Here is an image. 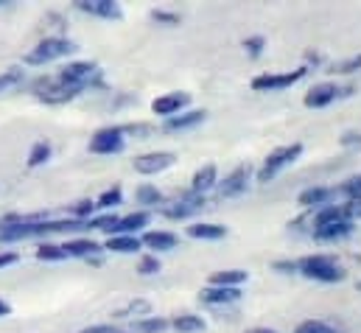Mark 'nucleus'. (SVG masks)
<instances>
[{"instance_id":"1a4fd4ad","label":"nucleus","mask_w":361,"mask_h":333,"mask_svg":"<svg viewBox=\"0 0 361 333\" xmlns=\"http://www.w3.org/2000/svg\"><path fill=\"white\" fill-rule=\"evenodd\" d=\"M207 207V202H204V196H196V193H188V196H180L177 202H166L163 207H160V213L166 216V219H171V222H180V219H190V216H196V213H202Z\"/></svg>"},{"instance_id":"aec40b11","label":"nucleus","mask_w":361,"mask_h":333,"mask_svg":"<svg viewBox=\"0 0 361 333\" xmlns=\"http://www.w3.org/2000/svg\"><path fill=\"white\" fill-rule=\"evenodd\" d=\"M140 244L154 252H171V250H177L180 238H177L174 233H169V230H149V233H143Z\"/></svg>"},{"instance_id":"473e14b6","label":"nucleus","mask_w":361,"mask_h":333,"mask_svg":"<svg viewBox=\"0 0 361 333\" xmlns=\"http://www.w3.org/2000/svg\"><path fill=\"white\" fill-rule=\"evenodd\" d=\"M118 219H121V216H115V213L92 216L90 222H87V230H101V233H112V227L118 224Z\"/></svg>"},{"instance_id":"ea45409f","label":"nucleus","mask_w":361,"mask_h":333,"mask_svg":"<svg viewBox=\"0 0 361 333\" xmlns=\"http://www.w3.org/2000/svg\"><path fill=\"white\" fill-rule=\"evenodd\" d=\"M123 129V135H135L137 140H149L152 135H154V129L149 126V123H126V126H121Z\"/></svg>"},{"instance_id":"09e8293b","label":"nucleus","mask_w":361,"mask_h":333,"mask_svg":"<svg viewBox=\"0 0 361 333\" xmlns=\"http://www.w3.org/2000/svg\"><path fill=\"white\" fill-rule=\"evenodd\" d=\"M247 333H277L274 328H252V331H247Z\"/></svg>"},{"instance_id":"c85d7f7f","label":"nucleus","mask_w":361,"mask_h":333,"mask_svg":"<svg viewBox=\"0 0 361 333\" xmlns=\"http://www.w3.org/2000/svg\"><path fill=\"white\" fill-rule=\"evenodd\" d=\"M294 333H345L342 325H334V322H328V320H305V322H300Z\"/></svg>"},{"instance_id":"2f4dec72","label":"nucleus","mask_w":361,"mask_h":333,"mask_svg":"<svg viewBox=\"0 0 361 333\" xmlns=\"http://www.w3.org/2000/svg\"><path fill=\"white\" fill-rule=\"evenodd\" d=\"M68 213H71V219H76V222H90L92 213H95V202H90V199L76 202V205L68 207Z\"/></svg>"},{"instance_id":"dca6fc26","label":"nucleus","mask_w":361,"mask_h":333,"mask_svg":"<svg viewBox=\"0 0 361 333\" xmlns=\"http://www.w3.org/2000/svg\"><path fill=\"white\" fill-rule=\"evenodd\" d=\"M76 8L90 17H104V20H121L123 14L115 0H76Z\"/></svg>"},{"instance_id":"a19ab883","label":"nucleus","mask_w":361,"mask_h":333,"mask_svg":"<svg viewBox=\"0 0 361 333\" xmlns=\"http://www.w3.org/2000/svg\"><path fill=\"white\" fill-rule=\"evenodd\" d=\"M334 71H336V73H342V76H348V73H359L361 71V54L350 56V59H345V62H339Z\"/></svg>"},{"instance_id":"9b49d317","label":"nucleus","mask_w":361,"mask_h":333,"mask_svg":"<svg viewBox=\"0 0 361 333\" xmlns=\"http://www.w3.org/2000/svg\"><path fill=\"white\" fill-rule=\"evenodd\" d=\"M177 163V155L174 152H149V155H140L135 157V171L143 174V176H154V174H163Z\"/></svg>"},{"instance_id":"cd10ccee","label":"nucleus","mask_w":361,"mask_h":333,"mask_svg":"<svg viewBox=\"0 0 361 333\" xmlns=\"http://www.w3.org/2000/svg\"><path fill=\"white\" fill-rule=\"evenodd\" d=\"M166 328H171V320H166V317H146V320L132 322L135 333H163Z\"/></svg>"},{"instance_id":"c756f323","label":"nucleus","mask_w":361,"mask_h":333,"mask_svg":"<svg viewBox=\"0 0 361 333\" xmlns=\"http://www.w3.org/2000/svg\"><path fill=\"white\" fill-rule=\"evenodd\" d=\"M51 155H54L51 143H48V140H37V143L31 146V152H28V168L45 166V163L51 160Z\"/></svg>"},{"instance_id":"e433bc0d","label":"nucleus","mask_w":361,"mask_h":333,"mask_svg":"<svg viewBox=\"0 0 361 333\" xmlns=\"http://www.w3.org/2000/svg\"><path fill=\"white\" fill-rule=\"evenodd\" d=\"M23 79H25V73H23L20 68H8V71H3V73H0V92L8 90V87L23 84Z\"/></svg>"},{"instance_id":"37998d69","label":"nucleus","mask_w":361,"mask_h":333,"mask_svg":"<svg viewBox=\"0 0 361 333\" xmlns=\"http://www.w3.org/2000/svg\"><path fill=\"white\" fill-rule=\"evenodd\" d=\"M274 272H280V274H300V266H297V260H274Z\"/></svg>"},{"instance_id":"79ce46f5","label":"nucleus","mask_w":361,"mask_h":333,"mask_svg":"<svg viewBox=\"0 0 361 333\" xmlns=\"http://www.w3.org/2000/svg\"><path fill=\"white\" fill-rule=\"evenodd\" d=\"M339 143H342L345 149H361V132H356V129H348V132L339 138Z\"/></svg>"},{"instance_id":"de8ad7c7","label":"nucleus","mask_w":361,"mask_h":333,"mask_svg":"<svg viewBox=\"0 0 361 333\" xmlns=\"http://www.w3.org/2000/svg\"><path fill=\"white\" fill-rule=\"evenodd\" d=\"M8 314H11V305H8L6 300H0V320H3V317H8Z\"/></svg>"},{"instance_id":"49530a36","label":"nucleus","mask_w":361,"mask_h":333,"mask_svg":"<svg viewBox=\"0 0 361 333\" xmlns=\"http://www.w3.org/2000/svg\"><path fill=\"white\" fill-rule=\"evenodd\" d=\"M82 333H118L115 325H92V328H85Z\"/></svg>"},{"instance_id":"4468645a","label":"nucleus","mask_w":361,"mask_h":333,"mask_svg":"<svg viewBox=\"0 0 361 333\" xmlns=\"http://www.w3.org/2000/svg\"><path fill=\"white\" fill-rule=\"evenodd\" d=\"M188 104H190V95L177 90V92H166V95L154 98V101H152V112H154V115H163V118H174V115L185 112Z\"/></svg>"},{"instance_id":"5701e85b","label":"nucleus","mask_w":361,"mask_h":333,"mask_svg":"<svg viewBox=\"0 0 361 333\" xmlns=\"http://www.w3.org/2000/svg\"><path fill=\"white\" fill-rule=\"evenodd\" d=\"M250 280V272L244 269H221L210 274V286H224V289H241Z\"/></svg>"},{"instance_id":"f704fd0d","label":"nucleus","mask_w":361,"mask_h":333,"mask_svg":"<svg viewBox=\"0 0 361 333\" xmlns=\"http://www.w3.org/2000/svg\"><path fill=\"white\" fill-rule=\"evenodd\" d=\"M336 193H339V196H345V199H356V196H361V174L359 176L345 179L342 185H336Z\"/></svg>"},{"instance_id":"20e7f679","label":"nucleus","mask_w":361,"mask_h":333,"mask_svg":"<svg viewBox=\"0 0 361 333\" xmlns=\"http://www.w3.org/2000/svg\"><path fill=\"white\" fill-rule=\"evenodd\" d=\"M56 82L79 90H90L92 84H101V68L95 62H71L56 73Z\"/></svg>"},{"instance_id":"a878e982","label":"nucleus","mask_w":361,"mask_h":333,"mask_svg":"<svg viewBox=\"0 0 361 333\" xmlns=\"http://www.w3.org/2000/svg\"><path fill=\"white\" fill-rule=\"evenodd\" d=\"M135 199H137V205H143V207H163L166 205V196L154 188V185H140L137 190H135Z\"/></svg>"},{"instance_id":"0eeeda50","label":"nucleus","mask_w":361,"mask_h":333,"mask_svg":"<svg viewBox=\"0 0 361 333\" xmlns=\"http://www.w3.org/2000/svg\"><path fill=\"white\" fill-rule=\"evenodd\" d=\"M34 92H37V98H39L42 104H68V101L79 98L85 90L59 84L56 82V76H54V79H39V82L34 84Z\"/></svg>"},{"instance_id":"c03bdc74","label":"nucleus","mask_w":361,"mask_h":333,"mask_svg":"<svg viewBox=\"0 0 361 333\" xmlns=\"http://www.w3.org/2000/svg\"><path fill=\"white\" fill-rule=\"evenodd\" d=\"M345 205H348L350 222H356V219H361V196H356V199H345Z\"/></svg>"},{"instance_id":"7ed1b4c3","label":"nucleus","mask_w":361,"mask_h":333,"mask_svg":"<svg viewBox=\"0 0 361 333\" xmlns=\"http://www.w3.org/2000/svg\"><path fill=\"white\" fill-rule=\"evenodd\" d=\"M302 157V143H291V146H280V149H274L269 157L264 160V166L258 168V174H255V179L261 182V185H267L271 182L283 168L294 166L297 160Z\"/></svg>"},{"instance_id":"a211bd4d","label":"nucleus","mask_w":361,"mask_h":333,"mask_svg":"<svg viewBox=\"0 0 361 333\" xmlns=\"http://www.w3.org/2000/svg\"><path fill=\"white\" fill-rule=\"evenodd\" d=\"M204 118H207V112H204V109H188V112H180V115H174V118H166L163 129H166V132H185V129H196V126H202V123H204Z\"/></svg>"},{"instance_id":"4be33fe9","label":"nucleus","mask_w":361,"mask_h":333,"mask_svg":"<svg viewBox=\"0 0 361 333\" xmlns=\"http://www.w3.org/2000/svg\"><path fill=\"white\" fill-rule=\"evenodd\" d=\"M185 233L196 241H221V238H227V227L224 224H210V222H196Z\"/></svg>"},{"instance_id":"9d476101","label":"nucleus","mask_w":361,"mask_h":333,"mask_svg":"<svg viewBox=\"0 0 361 333\" xmlns=\"http://www.w3.org/2000/svg\"><path fill=\"white\" fill-rule=\"evenodd\" d=\"M250 176H252V168L250 166L233 168V171H230L224 179H219V185H216L219 199H233V196L247 193V188H250Z\"/></svg>"},{"instance_id":"6e6552de","label":"nucleus","mask_w":361,"mask_h":333,"mask_svg":"<svg viewBox=\"0 0 361 333\" xmlns=\"http://www.w3.org/2000/svg\"><path fill=\"white\" fill-rule=\"evenodd\" d=\"M126 149V135L121 126H104L90 138L92 155H121Z\"/></svg>"},{"instance_id":"f3484780","label":"nucleus","mask_w":361,"mask_h":333,"mask_svg":"<svg viewBox=\"0 0 361 333\" xmlns=\"http://www.w3.org/2000/svg\"><path fill=\"white\" fill-rule=\"evenodd\" d=\"M149 222H152V213H149V210H135V213L118 219V224L112 227L109 236H135V233H140L143 227H149Z\"/></svg>"},{"instance_id":"6ab92c4d","label":"nucleus","mask_w":361,"mask_h":333,"mask_svg":"<svg viewBox=\"0 0 361 333\" xmlns=\"http://www.w3.org/2000/svg\"><path fill=\"white\" fill-rule=\"evenodd\" d=\"M216 185H219V168L213 166V163H207V166H202L193 174V179H190V193L204 196V193L213 190Z\"/></svg>"},{"instance_id":"f257e3e1","label":"nucleus","mask_w":361,"mask_h":333,"mask_svg":"<svg viewBox=\"0 0 361 333\" xmlns=\"http://www.w3.org/2000/svg\"><path fill=\"white\" fill-rule=\"evenodd\" d=\"M297 266L302 277L317 280V283H342L348 277V272L336 263L334 255H305L297 260Z\"/></svg>"},{"instance_id":"c9c22d12","label":"nucleus","mask_w":361,"mask_h":333,"mask_svg":"<svg viewBox=\"0 0 361 333\" xmlns=\"http://www.w3.org/2000/svg\"><path fill=\"white\" fill-rule=\"evenodd\" d=\"M37 258L39 260H65L68 258V252L62 250V247H56V244H39V250H37Z\"/></svg>"},{"instance_id":"393cba45","label":"nucleus","mask_w":361,"mask_h":333,"mask_svg":"<svg viewBox=\"0 0 361 333\" xmlns=\"http://www.w3.org/2000/svg\"><path fill=\"white\" fill-rule=\"evenodd\" d=\"M115 320H146V317H152V303L149 300H132V303H126L123 308H118L115 314H112Z\"/></svg>"},{"instance_id":"b1692460","label":"nucleus","mask_w":361,"mask_h":333,"mask_svg":"<svg viewBox=\"0 0 361 333\" xmlns=\"http://www.w3.org/2000/svg\"><path fill=\"white\" fill-rule=\"evenodd\" d=\"M104 250L118 252V255H135V252L143 250V244H140L137 236H109L106 244H104Z\"/></svg>"},{"instance_id":"4c0bfd02","label":"nucleus","mask_w":361,"mask_h":333,"mask_svg":"<svg viewBox=\"0 0 361 333\" xmlns=\"http://www.w3.org/2000/svg\"><path fill=\"white\" fill-rule=\"evenodd\" d=\"M149 17H152L157 25H169V28H171V25H180V14H174V11H166V8H154Z\"/></svg>"},{"instance_id":"ddd939ff","label":"nucleus","mask_w":361,"mask_h":333,"mask_svg":"<svg viewBox=\"0 0 361 333\" xmlns=\"http://www.w3.org/2000/svg\"><path fill=\"white\" fill-rule=\"evenodd\" d=\"M356 233V222H336V224H322V227H311V236L314 241L319 244H336V241H345Z\"/></svg>"},{"instance_id":"2eb2a0df","label":"nucleus","mask_w":361,"mask_h":333,"mask_svg":"<svg viewBox=\"0 0 361 333\" xmlns=\"http://www.w3.org/2000/svg\"><path fill=\"white\" fill-rule=\"evenodd\" d=\"M241 300V289H224V286H207L199 291V303L210 305V308H221V305H233Z\"/></svg>"},{"instance_id":"bb28decb","label":"nucleus","mask_w":361,"mask_h":333,"mask_svg":"<svg viewBox=\"0 0 361 333\" xmlns=\"http://www.w3.org/2000/svg\"><path fill=\"white\" fill-rule=\"evenodd\" d=\"M171 328L177 333H202L204 331V320L196 314H180L171 320Z\"/></svg>"},{"instance_id":"f8f14e48","label":"nucleus","mask_w":361,"mask_h":333,"mask_svg":"<svg viewBox=\"0 0 361 333\" xmlns=\"http://www.w3.org/2000/svg\"><path fill=\"white\" fill-rule=\"evenodd\" d=\"M336 188H325V185H311L305 188L300 196H297V205L302 210H319V207H328L336 202Z\"/></svg>"},{"instance_id":"72a5a7b5","label":"nucleus","mask_w":361,"mask_h":333,"mask_svg":"<svg viewBox=\"0 0 361 333\" xmlns=\"http://www.w3.org/2000/svg\"><path fill=\"white\" fill-rule=\"evenodd\" d=\"M160 269H163V263H160L157 255H143V258L137 260V274H143V277H152V274H157Z\"/></svg>"},{"instance_id":"58836bf2","label":"nucleus","mask_w":361,"mask_h":333,"mask_svg":"<svg viewBox=\"0 0 361 333\" xmlns=\"http://www.w3.org/2000/svg\"><path fill=\"white\" fill-rule=\"evenodd\" d=\"M264 48H267V40H264L261 34H255V37H247V40H244V51H247L252 59H258V56L264 54Z\"/></svg>"},{"instance_id":"412c9836","label":"nucleus","mask_w":361,"mask_h":333,"mask_svg":"<svg viewBox=\"0 0 361 333\" xmlns=\"http://www.w3.org/2000/svg\"><path fill=\"white\" fill-rule=\"evenodd\" d=\"M62 250L68 252V258H85V260H101L98 255L104 252L101 244H95L90 238H73L68 244H62Z\"/></svg>"},{"instance_id":"39448f33","label":"nucleus","mask_w":361,"mask_h":333,"mask_svg":"<svg viewBox=\"0 0 361 333\" xmlns=\"http://www.w3.org/2000/svg\"><path fill=\"white\" fill-rule=\"evenodd\" d=\"M308 76V65L297 68V71H286V73H261L252 79V90L255 92H277L286 87H294L297 82H302Z\"/></svg>"},{"instance_id":"f03ea898","label":"nucleus","mask_w":361,"mask_h":333,"mask_svg":"<svg viewBox=\"0 0 361 333\" xmlns=\"http://www.w3.org/2000/svg\"><path fill=\"white\" fill-rule=\"evenodd\" d=\"M76 51H79V45H76L73 40H68V37H45V40H39V42L23 56V62H25V65H48V62L65 59V56H71V54H76Z\"/></svg>"},{"instance_id":"423d86ee","label":"nucleus","mask_w":361,"mask_h":333,"mask_svg":"<svg viewBox=\"0 0 361 333\" xmlns=\"http://www.w3.org/2000/svg\"><path fill=\"white\" fill-rule=\"evenodd\" d=\"M348 95H353V87H339V84H334V82L314 84V87L305 92V107H308V109H325V107H331L334 101L348 98Z\"/></svg>"},{"instance_id":"7c9ffc66","label":"nucleus","mask_w":361,"mask_h":333,"mask_svg":"<svg viewBox=\"0 0 361 333\" xmlns=\"http://www.w3.org/2000/svg\"><path fill=\"white\" fill-rule=\"evenodd\" d=\"M121 202H123V190L115 185V188L104 190V193L95 199V210H112V207H118Z\"/></svg>"},{"instance_id":"3c124183","label":"nucleus","mask_w":361,"mask_h":333,"mask_svg":"<svg viewBox=\"0 0 361 333\" xmlns=\"http://www.w3.org/2000/svg\"><path fill=\"white\" fill-rule=\"evenodd\" d=\"M359 289H361V286H359Z\"/></svg>"},{"instance_id":"a18cd8bd","label":"nucleus","mask_w":361,"mask_h":333,"mask_svg":"<svg viewBox=\"0 0 361 333\" xmlns=\"http://www.w3.org/2000/svg\"><path fill=\"white\" fill-rule=\"evenodd\" d=\"M17 260H20L17 252H0V269H3V266H14Z\"/></svg>"},{"instance_id":"8fccbe9b","label":"nucleus","mask_w":361,"mask_h":333,"mask_svg":"<svg viewBox=\"0 0 361 333\" xmlns=\"http://www.w3.org/2000/svg\"><path fill=\"white\" fill-rule=\"evenodd\" d=\"M118 333H123V331H118Z\"/></svg>"}]
</instances>
